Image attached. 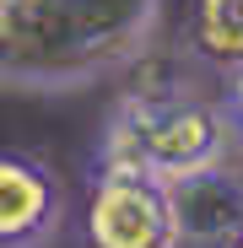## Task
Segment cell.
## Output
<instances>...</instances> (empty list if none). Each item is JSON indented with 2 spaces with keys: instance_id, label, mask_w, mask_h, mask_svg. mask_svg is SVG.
<instances>
[{
  "instance_id": "cell-1",
  "label": "cell",
  "mask_w": 243,
  "mask_h": 248,
  "mask_svg": "<svg viewBox=\"0 0 243 248\" xmlns=\"http://www.w3.org/2000/svg\"><path fill=\"white\" fill-rule=\"evenodd\" d=\"M162 0H0V81L76 92L135 65L157 38Z\"/></svg>"
},
{
  "instance_id": "cell-4",
  "label": "cell",
  "mask_w": 243,
  "mask_h": 248,
  "mask_svg": "<svg viewBox=\"0 0 243 248\" xmlns=\"http://www.w3.org/2000/svg\"><path fill=\"white\" fill-rule=\"evenodd\" d=\"M65 184L49 162L0 151V248H49L65 227Z\"/></svg>"
},
{
  "instance_id": "cell-6",
  "label": "cell",
  "mask_w": 243,
  "mask_h": 248,
  "mask_svg": "<svg viewBox=\"0 0 243 248\" xmlns=\"http://www.w3.org/2000/svg\"><path fill=\"white\" fill-rule=\"evenodd\" d=\"M189 49L216 70L243 65V0H194Z\"/></svg>"
},
{
  "instance_id": "cell-8",
  "label": "cell",
  "mask_w": 243,
  "mask_h": 248,
  "mask_svg": "<svg viewBox=\"0 0 243 248\" xmlns=\"http://www.w3.org/2000/svg\"><path fill=\"white\" fill-rule=\"evenodd\" d=\"M227 248H243V232H238V237H232V243H227Z\"/></svg>"
},
{
  "instance_id": "cell-9",
  "label": "cell",
  "mask_w": 243,
  "mask_h": 248,
  "mask_svg": "<svg viewBox=\"0 0 243 248\" xmlns=\"http://www.w3.org/2000/svg\"><path fill=\"white\" fill-rule=\"evenodd\" d=\"M238 189H243V178H238Z\"/></svg>"
},
{
  "instance_id": "cell-5",
  "label": "cell",
  "mask_w": 243,
  "mask_h": 248,
  "mask_svg": "<svg viewBox=\"0 0 243 248\" xmlns=\"http://www.w3.org/2000/svg\"><path fill=\"white\" fill-rule=\"evenodd\" d=\"M173 189V211H178V232L184 243H232L243 232V189L238 178H227L222 168L216 173H200V178H184V184H168Z\"/></svg>"
},
{
  "instance_id": "cell-2",
  "label": "cell",
  "mask_w": 243,
  "mask_h": 248,
  "mask_svg": "<svg viewBox=\"0 0 243 248\" xmlns=\"http://www.w3.org/2000/svg\"><path fill=\"white\" fill-rule=\"evenodd\" d=\"M227 151L232 130L216 103L184 92H130L108 113L92 168H125V173H151L162 184H184L216 173Z\"/></svg>"
},
{
  "instance_id": "cell-7",
  "label": "cell",
  "mask_w": 243,
  "mask_h": 248,
  "mask_svg": "<svg viewBox=\"0 0 243 248\" xmlns=\"http://www.w3.org/2000/svg\"><path fill=\"white\" fill-rule=\"evenodd\" d=\"M222 119H227V130H232V140H243V65H232V70H222Z\"/></svg>"
},
{
  "instance_id": "cell-3",
  "label": "cell",
  "mask_w": 243,
  "mask_h": 248,
  "mask_svg": "<svg viewBox=\"0 0 243 248\" xmlns=\"http://www.w3.org/2000/svg\"><path fill=\"white\" fill-rule=\"evenodd\" d=\"M87 248H184L173 189L151 173L92 168L87 211H81Z\"/></svg>"
}]
</instances>
